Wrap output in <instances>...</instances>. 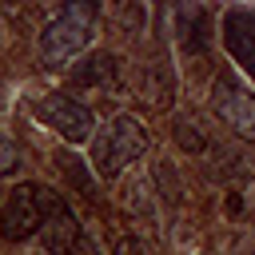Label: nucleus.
Listing matches in <instances>:
<instances>
[{"label":"nucleus","instance_id":"1","mask_svg":"<svg viewBox=\"0 0 255 255\" xmlns=\"http://www.w3.org/2000/svg\"><path fill=\"white\" fill-rule=\"evenodd\" d=\"M147 151V131L135 116H116L108 128L96 131L92 139V171H100L104 179H116L131 159H139Z\"/></svg>","mask_w":255,"mask_h":255},{"label":"nucleus","instance_id":"2","mask_svg":"<svg viewBox=\"0 0 255 255\" xmlns=\"http://www.w3.org/2000/svg\"><path fill=\"white\" fill-rule=\"evenodd\" d=\"M92 32H96V4H92V0H72V4L44 28V36H40V56H44L48 64H64V60H72L80 48H88Z\"/></svg>","mask_w":255,"mask_h":255},{"label":"nucleus","instance_id":"3","mask_svg":"<svg viewBox=\"0 0 255 255\" xmlns=\"http://www.w3.org/2000/svg\"><path fill=\"white\" fill-rule=\"evenodd\" d=\"M52 203H56V191L44 187V183H20V187H12L8 199H4V211H0L4 235L8 239H28L32 231L44 227Z\"/></svg>","mask_w":255,"mask_h":255},{"label":"nucleus","instance_id":"4","mask_svg":"<svg viewBox=\"0 0 255 255\" xmlns=\"http://www.w3.org/2000/svg\"><path fill=\"white\" fill-rule=\"evenodd\" d=\"M32 116H36L44 128L60 131L64 139H72V143L88 139V131H92V112H88L84 104H76L72 96H60V92L36 100V104H32Z\"/></svg>","mask_w":255,"mask_h":255},{"label":"nucleus","instance_id":"5","mask_svg":"<svg viewBox=\"0 0 255 255\" xmlns=\"http://www.w3.org/2000/svg\"><path fill=\"white\" fill-rule=\"evenodd\" d=\"M215 112H219V120L231 131L255 139V96L247 88H239L231 76H219L215 80Z\"/></svg>","mask_w":255,"mask_h":255},{"label":"nucleus","instance_id":"6","mask_svg":"<svg viewBox=\"0 0 255 255\" xmlns=\"http://www.w3.org/2000/svg\"><path fill=\"white\" fill-rule=\"evenodd\" d=\"M223 44L231 52V60L255 80V12L235 8L223 16Z\"/></svg>","mask_w":255,"mask_h":255},{"label":"nucleus","instance_id":"7","mask_svg":"<svg viewBox=\"0 0 255 255\" xmlns=\"http://www.w3.org/2000/svg\"><path fill=\"white\" fill-rule=\"evenodd\" d=\"M40 239H44V247L56 251V255H64V251H72V247L80 243V223H76L72 207H68L60 195H56V203H52L44 227H40Z\"/></svg>","mask_w":255,"mask_h":255},{"label":"nucleus","instance_id":"8","mask_svg":"<svg viewBox=\"0 0 255 255\" xmlns=\"http://www.w3.org/2000/svg\"><path fill=\"white\" fill-rule=\"evenodd\" d=\"M112 76H116V60L108 52H96L80 68H72V84H112Z\"/></svg>","mask_w":255,"mask_h":255}]
</instances>
